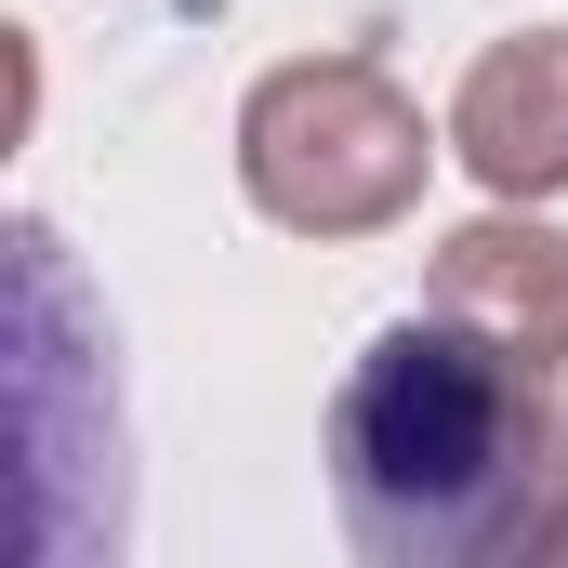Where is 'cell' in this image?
I'll return each mask as SVG.
<instances>
[{
	"mask_svg": "<svg viewBox=\"0 0 568 568\" xmlns=\"http://www.w3.org/2000/svg\"><path fill=\"white\" fill-rule=\"evenodd\" d=\"M436 133L371 53H291L239 106V185L291 239H384L424 212Z\"/></svg>",
	"mask_w": 568,
	"mask_h": 568,
	"instance_id": "2",
	"label": "cell"
},
{
	"mask_svg": "<svg viewBox=\"0 0 568 568\" xmlns=\"http://www.w3.org/2000/svg\"><path fill=\"white\" fill-rule=\"evenodd\" d=\"M424 304L463 317V331H489V344H516V357H542V371H568V239L529 199H503V212H476L463 239H436Z\"/></svg>",
	"mask_w": 568,
	"mask_h": 568,
	"instance_id": "4",
	"label": "cell"
},
{
	"mask_svg": "<svg viewBox=\"0 0 568 568\" xmlns=\"http://www.w3.org/2000/svg\"><path fill=\"white\" fill-rule=\"evenodd\" d=\"M449 159L489 185V199H568V27L529 40H489L449 93Z\"/></svg>",
	"mask_w": 568,
	"mask_h": 568,
	"instance_id": "3",
	"label": "cell"
},
{
	"mask_svg": "<svg viewBox=\"0 0 568 568\" xmlns=\"http://www.w3.org/2000/svg\"><path fill=\"white\" fill-rule=\"evenodd\" d=\"M331 516L371 568H568V371L384 317L331 397Z\"/></svg>",
	"mask_w": 568,
	"mask_h": 568,
	"instance_id": "1",
	"label": "cell"
}]
</instances>
